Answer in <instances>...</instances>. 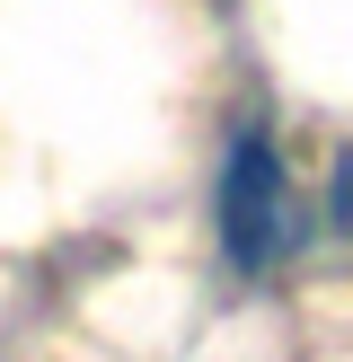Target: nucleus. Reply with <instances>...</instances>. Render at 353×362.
<instances>
[{"mask_svg": "<svg viewBox=\"0 0 353 362\" xmlns=\"http://www.w3.org/2000/svg\"><path fill=\"white\" fill-rule=\"evenodd\" d=\"M221 239L247 274H265L292 247V177H282V151L265 133H239V151L221 168Z\"/></svg>", "mask_w": 353, "mask_h": 362, "instance_id": "f257e3e1", "label": "nucleus"}]
</instances>
